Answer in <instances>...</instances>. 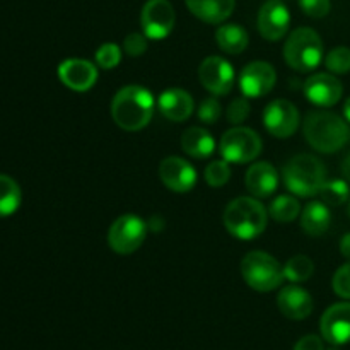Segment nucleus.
<instances>
[{"mask_svg": "<svg viewBox=\"0 0 350 350\" xmlns=\"http://www.w3.org/2000/svg\"><path fill=\"white\" fill-rule=\"evenodd\" d=\"M269 212L272 215V219H275L277 222H293L299 215L301 205L291 195H280V197H277L270 204Z\"/></svg>", "mask_w": 350, "mask_h": 350, "instance_id": "obj_26", "label": "nucleus"}, {"mask_svg": "<svg viewBox=\"0 0 350 350\" xmlns=\"http://www.w3.org/2000/svg\"><path fill=\"white\" fill-rule=\"evenodd\" d=\"M284 183L299 197H313L320 193L327 181V167L318 157L310 154L294 156L282 170Z\"/></svg>", "mask_w": 350, "mask_h": 350, "instance_id": "obj_4", "label": "nucleus"}, {"mask_svg": "<svg viewBox=\"0 0 350 350\" xmlns=\"http://www.w3.org/2000/svg\"><path fill=\"white\" fill-rule=\"evenodd\" d=\"M221 105H219V101H215V99L212 98L204 99V101L200 103V106H198V120L207 123V125L217 122V120L221 118Z\"/></svg>", "mask_w": 350, "mask_h": 350, "instance_id": "obj_33", "label": "nucleus"}, {"mask_svg": "<svg viewBox=\"0 0 350 350\" xmlns=\"http://www.w3.org/2000/svg\"><path fill=\"white\" fill-rule=\"evenodd\" d=\"M321 335L332 345L350 342V303H337L321 317Z\"/></svg>", "mask_w": 350, "mask_h": 350, "instance_id": "obj_15", "label": "nucleus"}, {"mask_svg": "<svg viewBox=\"0 0 350 350\" xmlns=\"http://www.w3.org/2000/svg\"><path fill=\"white\" fill-rule=\"evenodd\" d=\"M157 106L171 122H185L193 113V98L185 89H166L157 99Z\"/></svg>", "mask_w": 350, "mask_h": 350, "instance_id": "obj_19", "label": "nucleus"}, {"mask_svg": "<svg viewBox=\"0 0 350 350\" xmlns=\"http://www.w3.org/2000/svg\"><path fill=\"white\" fill-rule=\"evenodd\" d=\"M250 111H252V108H250V103L246 101L245 98H238V99H234L231 105H229L228 120L231 123H234V125H239V123H243L246 118H248Z\"/></svg>", "mask_w": 350, "mask_h": 350, "instance_id": "obj_34", "label": "nucleus"}, {"mask_svg": "<svg viewBox=\"0 0 350 350\" xmlns=\"http://www.w3.org/2000/svg\"><path fill=\"white\" fill-rule=\"evenodd\" d=\"M154 113V98L142 85L120 89L111 103V115L116 125L126 132L144 129Z\"/></svg>", "mask_w": 350, "mask_h": 350, "instance_id": "obj_1", "label": "nucleus"}, {"mask_svg": "<svg viewBox=\"0 0 350 350\" xmlns=\"http://www.w3.org/2000/svg\"><path fill=\"white\" fill-rule=\"evenodd\" d=\"M246 188L258 198L270 197L279 187V173L270 163H255L245 178Z\"/></svg>", "mask_w": 350, "mask_h": 350, "instance_id": "obj_20", "label": "nucleus"}, {"mask_svg": "<svg viewBox=\"0 0 350 350\" xmlns=\"http://www.w3.org/2000/svg\"><path fill=\"white\" fill-rule=\"evenodd\" d=\"M277 81V72L267 62H252L239 75V88L245 98H262L269 94Z\"/></svg>", "mask_w": 350, "mask_h": 350, "instance_id": "obj_11", "label": "nucleus"}, {"mask_svg": "<svg viewBox=\"0 0 350 350\" xmlns=\"http://www.w3.org/2000/svg\"><path fill=\"white\" fill-rule=\"evenodd\" d=\"M21 188L7 174H0V217H9L21 205Z\"/></svg>", "mask_w": 350, "mask_h": 350, "instance_id": "obj_25", "label": "nucleus"}, {"mask_svg": "<svg viewBox=\"0 0 350 350\" xmlns=\"http://www.w3.org/2000/svg\"><path fill=\"white\" fill-rule=\"evenodd\" d=\"M349 125L332 111H313L304 120V137L313 149L334 154L347 144Z\"/></svg>", "mask_w": 350, "mask_h": 350, "instance_id": "obj_2", "label": "nucleus"}, {"mask_svg": "<svg viewBox=\"0 0 350 350\" xmlns=\"http://www.w3.org/2000/svg\"><path fill=\"white\" fill-rule=\"evenodd\" d=\"M241 275L252 289L270 293L282 284L284 269L269 253L250 252L241 262Z\"/></svg>", "mask_w": 350, "mask_h": 350, "instance_id": "obj_6", "label": "nucleus"}, {"mask_svg": "<svg viewBox=\"0 0 350 350\" xmlns=\"http://www.w3.org/2000/svg\"><path fill=\"white\" fill-rule=\"evenodd\" d=\"M122 60V50L115 43H105L96 51V62L101 68H115Z\"/></svg>", "mask_w": 350, "mask_h": 350, "instance_id": "obj_31", "label": "nucleus"}, {"mask_svg": "<svg viewBox=\"0 0 350 350\" xmlns=\"http://www.w3.org/2000/svg\"><path fill=\"white\" fill-rule=\"evenodd\" d=\"M58 77L72 91L84 92L89 91L96 84L98 70H96L91 62L81 60V58H70V60H65L60 64Z\"/></svg>", "mask_w": 350, "mask_h": 350, "instance_id": "obj_17", "label": "nucleus"}, {"mask_svg": "<svg viewBox=\"0 0 350 350\" xmlns=\"http://www.w3.org/2000/svg\"><path fill=\"white\" fill-rule=\"evenodd\" d=\"M195 17L207 24H221L234 10L236 0H185Z\"/></svg>", "mask_w": 350, "mask_h": 350, "instance_id": "obj_21", "label": "nucleus"}, {"mask_svg": "<svg viewBox=\"0 0 350 350\" xmlns=\"http://www.w3.org/2000/svg\"><path fill=\"white\" fill-rule=\"evenodd\" d=\"M314 272V263L310 256L296 255L287 260L284 267V277L289 279L291 282H304L310 279Z\"/></svg>", "mask_w": 350, "mask_h": 350, "instance_id": "obj_27", "label": "nucleus"}, {"mask_svg": "<svg viewBox=\"0 0 350 350\" xmlns=\"http://www.w3.org/2000/svg\"><path fill=\"white\" fill-rule=\"evenodd\" d=\"M325 65L334 74H347L350 72V48L337 46L327 55Z\"/></svg>", "mask_w": 350, "mask_h": 350, "instance_id": "obj_29", "label": "nucleus"}, {"mask_svg": "<svg viewBox=\"0 0 350 350\" xmlns=\"http://www.w3.org/2000/svg\"><path fill=\"white\" fill-rule=\"evenodd\" d=\"M159 178L171 191L185 193L197 183V171L183 157L171 156L159 164Z\"/></svg>", "mask_w": 350, "mask_h": 350, "instance_id": "obj_14", "label": "nucleus"}, {"mask_svg": "<svg viewBox=\"0 0 350 350\" xmlns=\"http://www.w3.org/2000/svg\"><path fill=\"white\" fill-rule=\"evenodd\" d=\"M231 178V170H229L228 161H212L207 167H205V181L211 187L221 188Z\"/></svg>", "mask_w": 350, "mask_h": 350, "instance_id": "obj_30", "label": "nucleus"}, {"mask_svg": "<svg viewBox=\"0 0 350 350\" xmlns=\"http://www.w3.org/2000/svg\"><path fill=\"white\" fill-rule=\"evenodd\" d=\"M215 41L226 53L238 55L248 46V33L238 24H222L215 33Z\"/></svg>", "mask_w": 350, "mask_h": 350, "instance_id": "obj_24", "label": "nucleus"}, {"mask_svg": "<svg viewBox=\"0 0 350 350\" xmlns=\"http://www.w3.org/2000/svg\"><path fill=\"white\" fill-rule=\"evenodd\" d=\"M294 350H325L323 342L317 335H306L296 344Z\"/></svg>", "mask_w": 350, "mask_h": 350, "instance_id": "obj_37", "label": "nucleus"}, {"mask_svg": "<svg viewBox=\"0 0 350 350\" xmlns=\"http://www.w3.org/2000/svg\"><path fill=\"white\" fill-rule=\"evenodd\" d=\"M147 226L139 215L125 214L116 219L108 231V245L118 255H130L142 246Z\"/></svg>", "mask_w": 350, "mask_h": 350, "instance_id": "obj_8", "label": "nucleus"}, {"mask_svg": "<svg viewBox=\"0 0 350 350\" xmlns=\"http://www.w3.org/2000/svg\"><path fill=\"white\" fill-rule=\"evenodd\" d=\"M342 92H344L342 82L332 74H314L304 82V94L308 101L321 108L337 105L342 98Z\"/></svg>", "mask_w": 350, "mask_h": 350, "instance_id": "obj_16", "label": "nucleus"}, {"mask_svg": "<svg viewBox=\"0 0 350 350\" xmlns=\"http://www.w3.org/2000/svg\"><path fill=\"white\" fill-rule=\"evenodd\" d=\"M144 34L150 40H164L173 31L176 14L170 0H147L140 16Z\"/></svg>", "mask_w": 350, "mask_h": 350, "instance_id": "obj_9", "label": "nucleus"}, {"mask_svg": "<svg viewBox=\"0 0 350 350\" xmlns=\"http://www.w3.org/2000/svg\"><path fill=\"white\" fill-rule=\"evenodd\" d=\"M263 123L273 137L287 139L299 126V111L287 99H275L263 111Z\"/></svg>", "mask_w": 350, "mask_h": 350, "instance_id": "obj_10", "label": "nucleus"}, {"mask_svg": "<svg viewBox=\"0 0 350 350\" xmlns=\"http://www.w3.org/2000/svg\"><path fill=\"white\" fill-rule=\"evenodd\" d=\"M332 286H334V291L337 296L344 297V299H350V262L342 265L335 272Z\"/></svg>", "mask_w": 350, "mask_h": 350, "instance_id": "obj_32", "label": "nucleus"}, {"mask_svg": "<svg viewBox=\"0 0 350 350\" xmlns=\"http://www.w3.org/2000/svg\"><path fill=\"white\" fill-rule=\"evenodd\" d=\"M318 195L327 205H342L349 200V185L344 180H327Z\"/></svg>", "mask_w": 350, "mask_h": 350, "instance_id": "obj_28", "label": "nucleus"}, {"mask_svg": "<svg viewBox=\"0 0 350 350\" xmlns=\"http://www.w3.org/2000/svg\"><path fill=\"white\" fill-rule=\"evenodd\" d=\"M344 116L345 120L350 123V98L345 101V106H344Z\"/></svg>", "mask_w": 350, "mask_h": 350, "instance_id": "obj_40", "label": "nucleus"}, {"mask_svg": "<svg viewBox=\"0 0 350 350\" xmlns=\"http://www.w3.org/2000/svg\"><path fill=\"white\" fill-rule=\"evenodd\" d=\"M222 157L228 163L246 164L252 163L262 152V139L258 133L246 126H236L222 135L219 146Z\"/></svg>", "mask_w": 350, "mask_h": 350, "instance_id": "obj_7", "label": "nucleus"}, {"mask_svg": "<svg viewBox=\"0 0 350 350\" xmlns=\"http://www.w3.org/2000/svg\"><path fill=\"white\" fill-rule=\"evenodd\" d=\"M269 214L258 200L239 197L226 207L224 226L238 239H255L267 228Z\"/></svg>", "mask_w": 350, "mask_h": 350, "instance_id": "obj_3", "label": "nucleus"}, {"mask_svg": "<svg viewBox=\"0 0 350 350\" xmlns=\"http://www.w3.org/2000/svg\"><path fill=\"white\" fill-rule=\"evenodd\" d=\"M299 5L306 16L321 19V17H325L330 12L332 3L330 0H299Z\"/></svg>", "mask_w": 350, "mask_h": 350, "instance_id": "obj_36", "label": "nucleus"}, {"mask_svg": "<svg viewBox=\"0 0 350 350\" xmlns=\"http://www.w3.org/2000/svg\"><path fill=\"white\" fill-rule=\"evenodd\" d=\"M123 50L126 51V55L130 57H140V55L146 53L147 50V36L140 33H132L125 38L123 41Z\"/></svg>", "mask_w": 350, "mask_h": 350, "instance_id": "obj_35", "label": "nucleus"}, {"mask_svg": "<svg viewBox=\"0 0 350 350\" xmlns=\"http://www.w3.org/2000/svg\"><path fill=\"white\" fill-rule=\"evenodd\" d=\"M202 85L215 96L228 94L234 84V70L231 64L221 57H208L198 68Z\"/></svg>", "mask_w": 350, "mask_h": 350, "instance_id": "obj_12", "label": "nucleus"}, {"mask_svg": "<svg viewBox=\"0 0 350 350\" xmlns=\"http://www.w3.org/2000/svg\"><path fill=\"white\" fill-rule=\"evenodd\" d=\"M181 147L188 156L195 157V159H204L208 157L215 150L214 137L200 126H191V129L185 130L181 135Z\"/></svg>", "mask_w": 350, "mask_h": 350, "instance_id": "obj_22", "label": "nucleus"}, {"mask_svg": "<svg viewBox=\"0 0 350 350\" xmlns=\"http://www.w3.org/2000/svg\"><path fill=\"white\" fill-rule=\"evenodd\" d=\"M340 252H342V255L345 256V258L350 260V232H349V234H345L344 238H342Z\"/></svg>", "mask_w": 350, "mask_h": 350, "instance_id": "obj_38", "label": "nucleus"}, {"mask_svg": "<svg viewBox=\"0 0 350 350\" xmlns=\"http://www.w3.org/2000/svg\"><path fill=\"white\" fill-rule=\"evenodd\" d=\"M349 215H350V200H349Z\"/></svg>", "mask_w": 350, "mask_h": 350, "instance_id": "obj_41", "label": "nucleus"}, {"mask_svg": "<svg viewBox=\"0 0 350 350\" xmlns=\"http://www.w3.org/2000/svg\"><path fill=\"white\" fill-rule=\"evenodd\" d=\"M284 58L294 70H314L323 58V43L320 34L311 27H299L293 31L284 44Z\"/></svg>", "mask_w": 350, "mask_h": 350, "instance_id": "obj_5", "label": "nucleus"}, {"mask_svg": "<svg viewBox=\"0 0 350 350\" xmlns=\"http://www.w3.org/2000/svg\"><path fill=\"white\" fill-rule=\"evenodd\" d=\"M280 313L289 320H304L313 311V297L299 286H287L277 297Z\"/></svg>", "mask_w": 350, "mask_h": 350, "instance_id": "obj_18", "label": "nucleus"}, {"mask_svg": "<svg viewBox=\"0 0 350 350\" xmlns=\"http://www.w3.org/2000/svg\"><path fill=\"white\" fill-rule=\"evenodd\" d=\"M258 31L265 40L279 41L286 36L291 24L289 9L280 0H267L258 12Z\"/></svg>", "mask_w": 350, "mask_h": 350, "instance_id": "obj_13", "label": "nucleus"}, {"mask_svg": "<svg viewBox=\"0 0 350 350\" xmlns=\"http://www.w3.org/2000/svg\"><path fill=\"white\" fill-rule=\"evenodd\" d=\"M342 173H344V176L350 181V152L347 154V157L344 159V163H342Z\"/></svg>", "mask_w": 350, "mask_h": 350, "instance_id": "obj_39", "label": "nucleus"}, {"mask_svg": "<svg viewBox=\"0 0 350 350\" xmlns=\"http://www.w3.org/2000/svg\"><path fill=\"white\" fill-rule=\"evenodd\" d=\"M349 140H350V135H349Z\"/></svg>", "mask_w": 350, "mask_h": 350, "instance_id": "obj_42", "label": "nucleus"}, {"mask_svg": "<svg viewBox=\"0 0 350 350\" xmlns=\"http://www.w3.org/2000/svg\"><path fill=\"white\" fill-rule=\"evenodd\" d=\"M330 208L325 202H310L301 215V226L310 236H321L330 228Z\"/></svg>", "mask_w": 350, "mask_h": 350, "instance_id": "obj_23", "label": "nucleus"}]
</instances>
